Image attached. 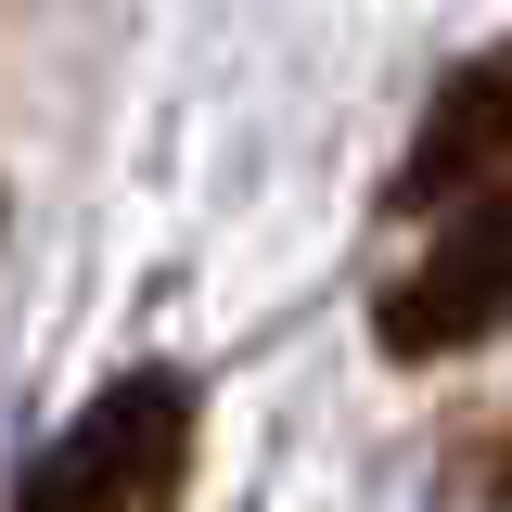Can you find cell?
Segmentation results:
<instances>
[{"instance_id": "cell-3", "label": "cell", "mask_w": 512, "mask_h": 512, "mask_svg": "<svg viewBox=\"0 0 512 512\" xmlns=\"http://www.w3.org/2000/svg\"><path fill=\"white\" fill-rule=\"evenodd\" d=\"M487 180H512V39H487V52H461L436 77V103H423V128H410L384 205L436 218V205H474Z\"/></svg>"}, {"instance_id": "cell-4", "label": "cell", "mask_w": 512, "mask_h": 512, "mask_svg": "<svg viewBox=\"0 0 512 512\" xmlns=\"http://www.w3.org/2000/svg\"><path fill=\"white\" fill-rule=\"evenodd\" d=\"M461 500H512V423L461 436Z\"/></svg>"}, {"instance_id": "cell-2", "label": "cell", "mask_w": 512, "mask_h": 512, "mask_svg": "<svg viewBox=\"0 0 512 512\" xmlns=\"http://www.w3.org/2000/svg\"><path fill=\"white\" fill-rule=\"evenodd\" d=\"M372 333H384V359H461V346L512 333V180H487L436 244H423V269L384 282Z\"/></svg>"}, {"instance_id": "cell-1", "label": "cell", "mask_w": 512, "mask_h": 512, "mask_svg": "<svg viewBox=\"0 0 512 512\" xmlns=\"http://www.w3.org/2000/svg\"><path fill=\"white\" fill-rule=\"evenodd\" d=\"M192 487V384L180 372H116L64 423L0 512H167Z\"/></svg>"}]
</instances>
